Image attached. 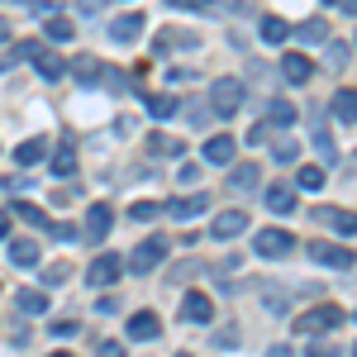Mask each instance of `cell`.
I'll use <instances>...</instances> for the list:
<instances>
[{"label": "cell", "mask_w": 357, "mask_h": 357, "mask_svg": "<svg viewBox=\"0 0 357 357\" xmlns=\"http://www.w3.org/2000/svg\"><path fill=\"white\" fill-rule=\"evenodd\" d=\"M252 143H267V138H272V124H267V119H257V124H252Z\"/></svg>", "instance_id": "obj_40"}, {"label": "cell", "mask_w": 357, "mask_h": 357, "mask_svg": "<svg viewBox=\"0 0 357 357\" xmlns=\"http://www.w3.org/2000/svg\"><path fill=\"white\" fill-rule=\"evenodd\" d=\"M162 257H167V238L162 234H148L143 243L129 252V262H124V272H138V276H148L153 267H162Z\"/></svg>", "instance_id": "obj_2"}, {"label": "cell", "mask_w": 357, "mask_h": 357, "mask_svg": "<svg viewBox=\"0 0 357 357\" xmlns=\"http://www.w3.org/2000/svg\"><path fill=\"white\" fill-rule=\"evenodd\" d=\"M138 29H143V15H119V20L110 24V38L114 43H134Z\"/></svg>", "instance_id": "obj_20"}, {"label": "cell", "mask_w": 357, "mask_h": 357, "mask_svg": "<svg viewBox=\"0 0 357 357\" xmlns=\"http://www.w3.org/2000/svg\"><path fill=\"white\" fill-rule=\"evenodd\" d=\"M15 57H29V62L38 67V77H43V82H57V77L67 72V62H62L53 48H43V43H20V48H15Z\"/></svg>", "instance_id": "obj_4"}, {"label": "cell", "mask_w": 357, "mask_h": 357, "mask_svg": "<svg viewBox=\"0 0 357 357\" xmlns=\"http://www.w3.org/2000/svg\"><path fill=\"white\" fill-rule=\"evenodd\" d=\"M181 357H191V353H181Z\"/></svg>", "instance_id": "obj_50"}, {"label": "cell", "mask_w": 357, "mask_h": 357, "mask_svg": "<svg viewBox=\"0 0 357 357\" xmlns=\"http://www.w3.org/2000/svg\"><path fill=\"white\" fill-rule=\"evenodd\" d=\"M158 210H162V205H158V200H138L134 210H129V220H138V224H148V220H153V215H158Z\"/></svg>", "instance_id": "obj_34"}, {"label": "cell", "mask_w": 357, "mask_h": 357, "mask_svg": "<svg viewBox=\"0 0 357 357\" xmlns=\"http://www.w3.org/2000/svg\"><path fill=\"white\" fill-rule=\"evenodd\" d=\"M229 186H234V191H252V186H257V162H238L229 172Z\"/></svg>", "instance_id": "obj_25"}, {"label": "cell", "mask_w": 357, "mask_h": 357, "mask_svg": "<svg viewBox=\"0 0 357 357\" xmlns=\"http://www.w3.org/2000/svg\"><path fill=\"white\" fill-rule=\"evenodd\" d=\"M262 38H267V43H286V38H291V24L276 20V15H267V20H262Z\"/></svg>", "instance_id": "obj_28"}, {"label": "cell", "mask_w": 357, "mask_h": 357, "mask_svg": "<svg viewBox=\"0 0 357 357\" xmlns=\"http://www.w3.org/2000/svg\"><path fill=\"white\" fill-rule=\"evenodd\" d=\"M324 5H338V0H324Z\"/></svg>", "instance_id": "obj_49"}, {"label": "cell", "mask_w": 357, "mask_h": 357, "mask_svg": "<svg viewBox=\"0 0 357 357\" xmlns=\"http://www.w3.org/2000/svg\"><path fill=\"white\" fill-rule=\"evenodd\" d=\"M305 353L310 357H338V343H310Z\"/></svg>", "instance_id": "obj_38"}, {"label": "cell", "mask_w": 357, "mask_h": 357, "mask_svg": "<svg viewBox=\"0 0 357 357\" xmlns=\"http://www.w3.org/2000/svg\"><path fill=\"white\" fill-rule=\"evenodd\" d=\"M296 33H301V43H329V24L324 20H305Z\"/></svg>", "instance_id": "obj_27"}, {"label": "cell", "mask_w": 357, "mask_h": 357, "mask_svg": "<svg viewBox=\"0 0 357 357\" xmlns=\"http://www.w3.org/2000/svg\"><path fill=\"white\" fill-rule=\"evenodd\" d=\"M129 338H134V343H153V338H162V319H158L153 310L129 314Z\"/></svg>", "instance_id": "obj_8"}, {"label": "cell", "mask_w": 357, "mask_h": 357, "mask_svg": "<svg viewBox=\"0 0 357 357\" xmlns=\"http://www.w3.org/2000/svg\"><path fill=\"white\" fill-rule=\"evenodd\" d=\"M234 153H238V138H229V134H215V138H205V162H215V167H229V162H234Z\"/></svg>", "instance_id": "obj_11"}, {"label": "cell", "mask_w": 357, "mask_h": 357, "mask_svg": "<svg viewBox=\"0 0 357 357\" xmlns=\"http://www.w3.org/2000/svg\"><path fill=\"white\" fill-rule=\"evenodd\" d=\"M281 77H286L291 86H305L310 77H314V62H310L305 53H286L281 57Z\"/></svg>", "instance_id": "obj_12"}, {"label": "cell", "mask_w": 357, "mask_h": 357, "mask_svg": "<svg viewBox=\"0 0 357 357\" xmlns=\"http://www.w3.org/2000/svg\"><path fill=\"white\" fill-rule=\"evenodd\" d=\"M314 148L329 158V162H338V143L329 138V129H324V119H314Z\"/></svg>", "instance_id": "obj_29"}, {"label": "cell", "mask_w": 357, "mask_h": 357, "mask_svg": "<svg viewBox=\"0 0 357 357\" xmlns=\"http://www.w3.org/2000/svg\"><path fill=\"white\" fill-rule=\"evenodd\" d=\"M262 200H267V210H272V215H291V210H296V191H291V181L267 186V195H262Z\"/></svg>", "instance_id": "obj_15"}, {"label": "cell", "mask_w": 357, "mask_h": 357, "mask_svg": "<svg viewBox=\"0 0 357 357\" xmlns=\"http://www.w3.org/2000/svg\"><path fill=\"white\" fill-rule=\"evenodd\" d=\"M348 57H353L348 43H329V67H348Z\"/></svg>", "instance_id": "obj_36"}, {"label": "cell", "mask_w": 357, "mask_h": 357, "mask_svg": "<svg viewBox=\"0 0 357 357\" xmlns=\"http://www.w3.org/2000/svg\"><path fill=\"white\" fill-rule=\"evenodd\" d=\"M210 110L224 114V119L238 114L243 110V82H238V77H220V82L210 86Z\"/></svg>", "instance_id": "obj_3"}, {"label": "cell", "mask_w": 357, "mask_h": 357, "mask_svg": "<svg viewBox=\"0 0 357 357\" xmlns=\"http://www.w3.org/2000/svg\"><path fill=\"white\" fill-rule=\"evenodd\" d=\"M96 357H124V343H114V338H105V343L96 348Z\"/></svg>", "instance_id": "obj_39"}, {"label": "cell", "mask_w": 357, "mask_h": 357, "mask_svg": "<svg viewBox=\"0 0 357 357\" xmlns=\"http://www.w3.org/2000/svg\"><path fill=\"white\" fill-rule=\"evenodd\" d=\"M110 224H114V210H110V200H96V205L86 210L82 238H86V243H105V234H110Z\"/></svg>", "instance_id": "obj_5"}, {"label": "cell", "mask_w": 357, "mask_h": 357, "mask_svg": "<svg viewBox=\"0 0 357 357\" xmlns=\"http://www.w3.org/2000/svg\"><path fill=\"white\" fill-rule=\"evenodd\" d=\"M267 357H291V348H286V343H276V348H272Z\"/></svg>", "instance_id": "obj_46"}, {"label": "cell", "mask_w": 357, "mask_h": 357, "mask_svg": "<svg viewBox=\"0 0 357 357\" xmlns=\"http://www.w3.org/2000/svg\"><path fill=\"white\" fill-rule=\"evenodd\" d=\"M291 248H296V234H286V229H262L252 238V252L257 257H286Z\"/></svg>", "instance_id": "obj_6"}, {"label": "cell", "mask_w": 357, "mask_h": 357, "mask_svg": "<svg viewBox=\"0 0 357 357\" xmlns=\"http://www.w3.org/2000/svg\"><path fill=\"white\" fill-rule=\"evenodd\" d=\"M48 357H72V353H48Z\"/></svg>", "instance_id": "obj_48"}, {"label": "cell", "mask_w": 357, "mask_h": 357, "mask_svg": "<svg viewBox=\"0 0 357 357\" xmlns=\"http://www.w3.org/2000/svg\"><path fill=\"white\" fill-rule=\"evenodd\" d=\"M215 343H220V348H234V343H238V329H224V333H215Z\"/></svg>", "instance_id": "obj_44"}, {"label": "cell", "mask_w": 357, "mask_h": 357, "mask_svg": "<svg viewBox=\"0 0 357 357\" xmlns=\"http://www.w3.org/2000/svg\"><path fill=\"white\" fill-rule=\"evenodd\" d=\"M186 143L181 138H172V134H148V153L153 158H172V153H181Z\"/></svg>", "instance_id": "obj_24"}, {"label": "cell", "mask_w": 357, "mask_h": 357, "mask_svg": "<svg viewBox=\"0 0 357 357\" xmlns=\"http://www.w3.org/2000/svg\"><path fill=\"white\" fill-rule=\"evenodd\" d=\"M167 5H176V10H210L215 0H167Z\"/></svg>", "instance_id": "obj_42"}, {"label": "cell", "mask_w": 357, "mask_h": 357, "mask_svg": "<svg viewBox=\"0 0 357 357\" xmlns=\"http://www.w3.org/2000/svg\"><path fill=\"white\" fill-rule=\"evenodd\" d=\"M72 72H77V82H86V86H96L100 77H105V72H100V62H96L91 53H82V57H77V62H72Z\"/></svg>", "instance_id": "obj_23"}, {"label": "cell", "mask_w": 357, "mask_h": 357, "mask_svg": "<svg viewBox=\"0 0 357 357\" xmlns=\"http://www.w3.org/2000/svg\"><path fill=\"white\" fill-rule=\"evenodd\" d=\"M119 276H124V257H119V252H100V257L91 262L86 281H91V286H114Z\"/></svg>", "instance_id": "obj_7"}, {"label": "cell", "mask_w": 357, "mask_h": 357, "mask_svg": "<svg viewBox=\"0 0 357 357\" xmlns=\"http://www.w3.org/2000/svg\"><path fill=\"white\" fill-rule=\"evenodd\" d=\"M172 48H195V33H158V53H172Z\"/></svg>", "instance_id": "obj_31"}, {"label": "cell", "mask_w": 357, "mask_h": 357, "mask_svg": "<svg viewBox=\"0 0 357 357\" xmlns=\"http://www.w3.org/2000/svg\"><path fill=\"white\" fill-rule=\"evenodd\" d=\"M77 10H82V15H100V10H105V0H77Z\"/></svg>", "instance_id": "obj_43"}, {"label": "cell", "mask_w": 357, "mask_h": 357, "mask_svg": "<svg viewBox=\"0 0 357 357\" xmlns=\"http://www.w3.org/2000/svg\"><path fill=\"white\" fill-rule=\"evenodd\" d=\"M176 181H181V186H191V181H200V167H195V162H181V176H176Z\"/></svg>", "instance_id": "obj_41"}, {"label": "cell", "mask_w": 357, "mask_h": 357, "mask_svg": "<svg viewBox=\"0 0 357 357\" xmlns=\"http://www.w3.org/2000/svg\"><path fill=\"white\" fill-rule=\"evenodd\" d=\"M15 305H20V314H33V319H38V314H48V296H43V291H33V286L20 291Z\"/></svg>", "instance_id": "obj_21"}, {"label": "cell", "mask_w": 357, "mask_h": 357, "mask_svg": "<svg viewBox=\"0 0 357 357\" xmlns=\"http://www.w3.org/2000/svg\"><path fill=\"white\" fill-rule=\"evenodd\" d=\"M10 262H15V267H38L43 252H38L33 238H15V243H10Z\"/></svg>", "instance_id": "obj_17"}, {"label": "cell", "mask_w": 357, "mask_h": 357, "mask_svg": "<svg viewBox=\"0 0 357 357\" xmlns=\"http://www.w3.org/2000/svg\"><path fill=\"white\" fill-rule=\"evenodd\" d=\"M296 119V105H286V100H272V110H267V124H291Z\"/></svg>", "instance_id": "obj_33"}, {"label": "cell", "mask_w": 357, "mask_h": 357, "mask_svg": "<svg viewBox=\"0 0 357 357\" xmlns=\"http://www.w3.org/2000/svg\"><path fill=\"white\" fill-rule=\"evenodd\" d=\"M205 210H210V195H181V200H172V205H167V215H172V220H195V215H205Z\"/></svg>", "instance_id": "obj_13"}, {"label": "cell", "mask_w": 357, "mask_h": 357, "mask_svg": "<svg viewBox=\"0 0 357 357\" xmlns=\"http://www.w3.org/2000/svg\"><path fill=\"white\" fill-rule=\"evenodd\" d=\"M310 257L319 267H338V272H353V252L348 248H333V243H310Z\"/></svg>", "instance_id": "obj_10"}, {"label": "cell", "mask_w": 357, "mask_h": 357, "mask_svg": "<svg viewBox=\"0 0 357 357\" xmlns=\"http://www.w3.org/2000/svg\"><path fill=\"white\" fill-rule=\"evenodd\" d=\"M210 319H215V301L186 291V301H181V324H210Z\"/></svg>", "instance_id": "obj_9"}, {"label": "cell", "mask_w": 357, "mask_h": 357, "mask_svg": "<svg viewBox=\"0 0 357 357\" xmlns=\"http://www.w3.org/2000/svg\"><path fill=\"white\" fill-rule=\"evenodd\" d=\"M329 110H333V119H338V124H353V119H357V96H353V86H343V91L333 96Z\"/></svg>", "instance_id": "obj_16"}, {"label": "cell", "mask_w": 357, "mask_h": 357, "mask_svg": "<svg viewBox=\"0 0 357 357\" xmlns=\"http://www.w3.org/2000/svg\"><path fill=\"white\" fill-rule=\"evenodd\" d=\"M148 114L153 119H172L176 114V96H148Z\"/></svg>", "instance_id": "obj_30"}, {"label": "cell", "mask_w": 357, "mask_h": 357, "mask_svg": "<svg viewBox=\"0 0 357 357\" xmlns=\"http://www.w3.org/2000/svg\"><path fill=\"white\" fill-rule=\"evenodd\" d=\"M72 33H77V29H72V20H62V15H53V20H48V38H53V43L72 38Z\"/></svg>", "instance_id": "obj_32"}, {"label": "cell", "mask_w": 357, "mask_h": 357, "mask_svg": "<svg viewBox=\"0 0 357 357\" xmlns=\"http://www.w3.org/2000/svg\"><path fill=\"white\" fill-rule=\"evenodd\" d=\"M243 229H248V215H243V210H224L220 220L210 224V234H215V238H220V243H224V238H238V234H243Z\"/></svg>", "instance_id": "obj_14"}, {"label": "cell", "mask_w": 357, "mask_h": 357, "mask_svg": "<svg viewBox=\"0 0 357 357\" xmlns=\"http://www.w3.org/2000/svg\"><path fill=\"white\" fill-rule=\"evenodd\" d=\"M0 43H10V29H5V24H0Z\"/></svg>", "instance_id": "obj_47"}, {"label": "cell", "mask_w": 357, "mask_h": 357, "mask_svg": "<svg viewBox=\"0 0 357 357\" xmlns=\"http://www.w3.org/2000/svg\"><path fill=\"white\" fill-rule=\"evenodd\" d=\"M43 158H48V138H29V143L15 148V162L20 167H38Z\"/></svg>", "instance_id": "obj_18"}, {"label": "cell", "mask_w": 357, "mask_h": 357, "mask_svg": "<svg viewBox=\"0 0 357 357\" xmlns=\"http://www.w3.org/2000/svg\"><path fill=\"white\" fill-rule=\"evenodd\" d=\"M324 186H329L324 167H301V176L291 181V191H324Z\"/></svg>", "instance_id": "obj_22"}, {"label": "cell", "mask_w": 357, "mask_h": 357, "mask_svg": "<svg viewBox=\"0 0 357 357\" xmlns=\"http://www.w3.org/2000/svg\"><path fill=\"white\" fill-rule=\"evenodd\" d=\"M343 324H348V310H338V305H314L310 314H301V319H296V333H305V338H314V333L343 329Z\"/></svg>", "instance_id": "obj_1"}, {"label": "cell", "mask_w": 357, "mask_h": 357, "mask_svg": "<svg viewBox=\"0 0 357 357\" xmlns=\"http://www.w3.org/2000/svg\"><path fill=\"white\" fill-rule=\"evenodd\" d=\"M72 172H77V148L62 143V148L53 153V176H72Z\"/></svg>", "instance_id": "obj_26"}, {"label": "cell", "mask_w": 357, "mask_h": 357, "mask_svg": "<svg viewBox=\"0 0 357 357\" xmlns=\"http://www.w3.org/2000/svg\"><path fill=\"white\" fill-rule=\"evenodd\" d=\"M77 333H82L77 319H57V324H53V338H77Z\"/></svg>", "instance_id": "obj_37"}, {"label": "cell", "mask_w": 357, "mask_h": 357, "mask_svg": "<svg viewBox=\"0 0 357 357\" xmlns=\"http://www.w3.org/2000/svg\"><path fill=\"white\" fill-rule=\"evenodd\" d=\"M0 238H10V215L0 210Z\"/></svg>", "instance_id": "obj_45"}, {"label": "cell", "mask_w": 357, "mask_h": 357, "mask_svg": "<svg viewBox=\"0 0 357 357\" xmlns=\"http://www.w3.org/2000/svg\"><path fill=\"white\" fill-rule=\"evenodd\" d=\"M272 158H276V162H296V158H301V148H296L291 138H281V143L272 148Z\"/></svg>", "instance_id": "obj_35"}, {"label": "cell", "mask_w": 357, "mask_h": 357, "mask_svg": "<svg viewBox=\"0 0 357 357\" xmlns=\"http://www.w3.org/2000/svg\"><path fill=\"white\" fill-rule=\"evenodd\" d=\"M314 220H324V224H329V229H338L343 238H353V229H357L353 210H314Z\"/></svg>", "instance_id": "obj_19"}]
</instances>
